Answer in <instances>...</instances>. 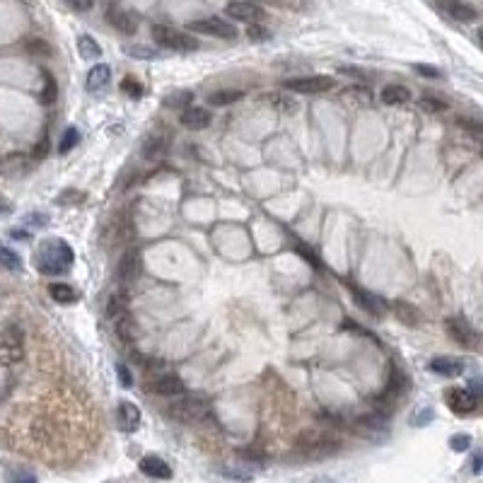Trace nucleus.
<instances>
[{
  "label": "nucleus",
  "mask_w": 483,
  "mask_h": 483,
  "mask_svg": "<svg viewBox=\"0 0 483 483\" xmlns=\"http://www.w3.org/2000/svg\"><path fill=\"white\" fill-rule=\"evenodd\" d=\"M75 261L73 249L63 240H46L36 247L34 252V266L39 273L44 275H63L70 271Z\"/></svg>",
  "instance_id": "obj_1"
},
{
  "label": "nucleus",
  "mask_w": 483,
  "mask_h": 483,
  "mask_svg": "<svg viewBox=\"0 0 483 483\" xmlns=\"http://www.w3.org/2000/svg\"><path fill=\"white\" fill-rule=\"evenodd\" d=\"M170 416L177 418L179 423H186V426H193V423H203L205 418L210 416V401L200 394H186L179 396L177 401L170 404Z\"/></svg>",
  "instance_id": "obj_2"
},
{
  "label": "nucleus",
  "mask_w": 483,
  "mask_h": 483,
  "mask_svg": "<svg viewBox=\"0 0 483 483\" xmlns=\"http://www.w3.org/2000/svg\"><path fill=\"white\" fill-rule=\"evenodd\" d=\"M341 447L339 437L334 435V430H324V428H312L305 430L297 440V449L307 457H327L334 454Z\"/></svg>",
  "instance_id": "obj_3"
},
{
  "label": "nucleus",
  "mask_w": 483,
  "mask_h": 483,
  "mask_svg": "<svg viewBox=\"0 0 483 483\" xmlns=\"http://www.w3.org/2000/svg\"><path fill=\"white\" fill-rule=\"evenodd\" d=\"M153 39L162 48H170V51H179V53H189L198 48V39H193L186 32H179L175 27H167V25H153Z\"/></svg>",
  "instance_id": "obj_4"
},
{
  "label": "nucleus",
  "mask_w": 483,
  "mask_h": 483,
  "mask_svg": "<svg viewBox=\"0 0 483 483\" xmlns=\"http://www.w3.org/2000/svg\"><path fill=\"white\" fill-rule=\"evenodd\" d=\"M189 29L191 32H198V34H205V36H215V39H225V41H235L237 39V27L230 22V20H222L218 15H213V18H203V20H193V22H189Z\"/></svg>",
  "instance_id": "obj_5"
},
{
  "label": "nucleus",
  "mask_w": 483,
  "mask_h": 483,
  "mask_svg": "<svg viewBox=\"0 0 483 483\" xmlns=\"http://www.w3.org/2000/svg\"><path fill=\"white\" fill-rule=\"evenodd\" d=\"M104 20L114 27V29L121 32V34H126V36H133L135 32H138V27H140L138 15H135L131 8H126V5L116 3V0L107 5Z\"/></svg>",
  "instance_id": "obj_6"
},
{
  "label": "nucleus",
  "mask_w": 483,
  "mask_h": 483,
  "mask_svg": "<svg viewBox=\"0 0 483 483\" xmlns=\"http://www.w3.org/2000/svg\"><path fill=\"white\" fill-rule=\"evenodd\" d=\"M25 358V341L22 331L18 327L0 329V362L3 365H15Z\"/></svg>",
  "instance_id": "obj_7"
},
{
  "label": "nucleus",
  "mask_w": 483,
  "mask_h": 483,
  "mask_svg": "<svg viewBox=\"0 0 483 483\" xmlns=\"http://www.w3.org/2000/svg\"><path fill=\"white\" fill-rule=\"evenodd\" d=\"M336 80L329 75H307V78H292L285 80V90L295 92V95H324V92L334 90Z\"/></svg>",
  "instance_id": "obj_8"
},
{
  "label": "nucleus",
  "mask_w": 483,
  "mask_h": 483,
  "mask_svg": "<svg viewBox=\"0 0 483 483\" xmlns=\"http://www.w3.org/2000/svg\"><path fill=\"white\" fill-rule=\"evenodd\" d=\"M225 15L230 20L247 25H261L266 20V10L261 5L252 3V0H232V3L225 5Z\"/></svg>",
  "instance_id": "obj_9"
},
{
  "label": "nucleus",
  "mask_w": 483,
  "mask_h": 483,
  "mask_svg": "<svg viewBox=\"0 0 483 483\" xmlns=\"http://www.w3.org/2000/svg\"><path fill=\"white\" fill-rule=\"evenodd\" d=\"M444 331H447L454 343L464 346V348H476L479 346V334L464 317H447L444 319Z\"/></svg>",
  "instance_id": "obj_10"
},
{
  "label": "nucleus",
  "mask_w": 483,
  "mask_h": 483,
  "mask_svg": "<svg viewBox=\"0 0 483 483\" xmlns=\"http://www.w3.org/2000/svg\"><path fill=\"white\" fill-rule=\"evenodd\" d=\"M444 401H447V406L457 416L474 414V411L479 409V394H474L471 389H466V387H452V389H447V394H444Z\"/></svg>",
  "instance_id": "obj_11"
},
{
  "label": "nucleus",
  "mask_w": 483,
  "mask_h": 483,
  "mask_svg": "<svg viewBox=\"0 0 483 483\" xmlns=\"http://www.w3.org/2000/svg\"><path fill=\"white\" fill-rule=\"evenodd\" d=\"M140 271H143V254H140V249H126V252L121 254V259H118L116 264V275L121 283H131L140 275Z\"/></svg>",
  "instance_id": "obj_12"
},
{
  "label": "nucleus",
  "mask_w": 483,
  "mask_h": 483,
  "mask_svg": "<svg viewBox=\"0 0 483 483\" xmlns=\"http://www.w3.org/2000/svg\"><path fill=\"white\" fill-rule=\"evenodd\" d=\"M440 8H442L444 13L454 20V22L471 25V22H476V20H479V10H476L471 3H466V0H442V3H440Z\"/></svg>",
  "instance_id": "obj_13"
},
{
  "label": "nucleus",
  "mask_w": 483,
  "mask_h": 483,
  "mask_svg": "<svg viewBox=\"0 0 483 483\" xmlns=\"http://www.w3.org/2000/svg\"><path fill=\"white\" fill-rule=\"evenodd\" d=\"M148 389L157 396H182L186 392V384L179 374H160L148 384Z\"/></svg>",
  "instance_id": "obj_14"
},
{
  "label": "nucleus",
  "mask_w": 483,
  "mask_h": 483,
  "mask_svg": "<svg viewBox=\"0 0 483 483\" xmlns=\"http://www.w3.org/2000/svg\"><path fill=\"white\" fill-rule=\"evenodd\" d=\"M116 426L121 433H135L140 426V409L133 401H121L116 409Z\"/></svg>",
  "instance_id": "obj_15"
},
{
  "label": "nucleus",
  "mask_w": 483,
  "mask_h": 483,
  "mask_svg": "<svg viewBox=\"0 0 483 483\" xmlns=\"http://www.w3.org/2000/svg\"><path fill=\"white\" fill-rule=\"evenodd\" d=\"M351 290H353V297H355V302L360 305V309L370 312L372 317H384V312H387V302H384L382 297L374 295V292L360 290V287H355V285H351Z\"/></svg>",
  "instance_id": "obj_16"
},
{
  "label": "nucleus",
  "mask_w": 483,
  "mask_h": 483,
  "mask_svg": "<svg viewBox=\"0 0 483 483\" xmlns=\"http://www.w3.org/2000/svg\"><path fill=\"white\" fill-rule=\"evenodd\" d=\"M138 466L145 476H150V479H160V481L172 479V466L162 457H155V454H145Z\"/></svg>",
  "instance_id": "obj_17"
},
{
  "label": "nucleus",
  "mask_w": 483,
  "mask_h": 483,
  "mask_svg": "<svg viewBox=\"0 0 483 483\" xmlns=\"http://www.w3.org/2000/svg\"><path fill=\"white\" fill-rule=\"evenodd\" d=\"M210 121H213V116H210L208 109H203V107H189V109L182 111V126L189 128V131H203V128L210 126Z\"/></svg>",
  "instance_id": "obj_18"
},
{
  "label": "nucleus",
  "mask_w": 483,
  "mask_h": 483,
  "mask_svg": "<svg viewBox=\"0 0 483 483\" xmlns=\"http://www.w3.org/2000/svg\"><path fill=\"white\" fill-rule=\"evenodd\" d=\"M430 372L442 374V377H459L464 372V362L452 355H440L430 360Z\"/></svg>",
  "instance_id": "obj_19"
},
{
  "label": "nucleus",
  "mask_w": 483,
  "mask_h": 483,
  "mask_svg": "<svg viewBox=\"0 0 483 483\" xmlns=\"http://www.w3.org/2000/svg\"><path fill=\"white\" fill-rule=\"evenodd\" d=\"M406 389H409V377H406L399 367H392L389 379H387V387H384V399H387V401L401 399V396L406 394Z\"/></svg>",
  "instance_id": "obj_20"
},
{
  "label": "nucleus",
  "mask_w": 483,
  "mask_h": 483,
  "mask_svg": "<svg viewBox=\"0 0 483 483\" xmlns=\"http://www.w3.org/2000/svg\"><path fill=\"white\" fill-rule=\"evenodd\" d=\"M109 83H111V68L109 66H104V63H97V66L90 68V73H88V90L90 92L104 90Z\"/></svg>",
  "instance_id": "obj_21"
},
{
  "label": "nucleus",
  "mask_w": 483,
  "mask_h": 483,
  "mask_svg": "<svg viewBox=\"0 0 483 483\" xmlns=\"http://www.w3.org/2000/svg\"><path fill=\"white\" fill-rule=\"evenodd\" d=\"M379 100L389 107H401L411 100V90L404 88V85H387V88L379 92Z\"/></svg>",
  "instance_id": "obj_22"
},
{
  "label": "nucleus",
  "mask_w": 483,
  "mask_h": 483,
  "mask_svg": "<svg viewBox=\"0 0 483 483\" xmlns=\"http://www.w3.org/2000/svg\"><path fill=\"white\" fill-rule=\"evenodd\" d=\"M48 295H51L58 305H75V302H80V292L68 283H51L48 285Z\"/></svg>",
  "instance_id": "obj_23"
},
{
  "label": "nucleus",
  "mask_w": 483,
  "mask_h": 483,
  "mask_svg": "<svg viewBox=\"0 0 483 483\" xmlns=\"http://www.w3.org/2000/svg\"><path fill=\"white\" fill-rule=\"evenodd\" d=\"M114 331H116V336L123 341V343H133L135 336H138V327H135L131 312L123 314V317H118V319H114Z\"/></svg>",
  "instance_id": "obj_24"
},
{
  "label": "nucleus",
  "mask_w": 483,
  "mask_h": 483,
  "mask_svg": "<svg viewBox=\"0 0 483 483\" xmlns=\"http://www.w3.org/2000/svg\"><path fill=\"white\" fill-rule=\"evenodd\" d=\"M167 153V140H162L160 135H150L148 140H145V145H143V157L148 162H157V160H162Z\"/></svg>",
  "instance_id": "obj_25"
},
{
  "label": "nucleus",
  "mask_w": 483,
  "mask_h": 483,
  "mask_svg": "<svg viewBox=\"0 0 483 483\" xmlns=\"http://www.w3.org/2000/svg\"><path fill=\"white\" fill-rule=\"evenodd\" d=\"M123 314H128V295L126 292H114L109 302H107V317L114 322V319L123 317Z\"/></svg>",
  "instance_id": "obj_26"
},
{
  "label": "nucleus",
  "mask_w": 483,
  "mask_h": 483,
  "mask_svg": "<svg viewBox=\"0 0 483 483\" xmlns=\"http://www.w3.org/2000/svg\"><path fill=\"white\" fill-rule=\"evenodd\" d=\"M78 51H80V56H83L85 61H97V58L102 56L100 44H97L90 34H80L78 36Z\"/></svg>",
  "instance_id": "obj_27"
},
{
  "label": "nucleus",
  "mask_w": 483,
  "mask_h": 483,
  "mask_svg": "<svg viewBox=\"0 0 483 483\" xmlns=\"http://www.w3.org/2000/svg\"><path fill=\"white\" fill-rule=\"evenodd\" d=\"M162 102H165L167 109H189V107H191V102H193V92L177 90V92H172V95H167Z\"/></svg>",
  "instance_id": "obj_28"
},
{
  "label": "nucleus",
  "mask_w": 483,
  "mask_h": 483,
  "mask_svg": "<svg viewBox=\"0 0 483 483\" xmlns=\"http://www.w3.org/2000/svg\"><path fill=\"white\" fill-rule=\"evenodd\" d=\"M244 97L242 90H218L213 95H208V104L213 107H227V104H235Z\"/></svg>",
  "instance_id": "obj_29"
},
{
  "label": "nucleus",
  "mask_w": 483,
  "mask_h": 483,
  "mask_svg": "<svg viewBox=\"0 0 483 483\" xmlns=\"http://www.w3.org/2000/svg\"><path fill=\"white\" fill-rule=\"evenodd\" d=\"M123 53H126V56H131V58H140V61H153V58L160 56L155 48L143 46V44H126V46H123Z\"/></svg>",
  "instance_id": "obj_30"
},
{
  "label": "nucleus",
  "mask_w": 483,
  "mask_h": 483,
  "mask_svg": "<svg viewBox=\"0 0 483 483\" xmlns=\"http://www.w3.org/2000/svg\"><path fill=\"white\" fill-rule=\"evenodd\" d=\"M418 104H421V109L428 111V114H440V111L447 109V102L440 100V97H435V95H423Z\"/></svg>",
  "instance_id": "obj_31"
},
{
  "label": "nucleus",
  "mask_w": 483,
  "mask_h": 483,
  "mask_svg": "<svg viewBox=\"0 0 483 483\" xmlns=\"http://www.w3.org/2000/svg\"><path fill=\"white\" fill-rule=\"evenodd\" d=\"M58 97V88H56V80H53V75L44 70V92L39 95V100L44 102V104H53Z\"/></svg>",
  "instance_id": "obj_32"
},
{
  "label": "nucleus",
  "mask_w": 483,
  "mask_h": 483,
  "mask_svg": "<svg viewBox=\"0 0 483 483\" xmlns=\"http://www.w3.org/2000/svg\"><path fill=\"white\" fill-rule=\"evenodd\" d=\"M268 100V104L271 107H275V109H283V111H295V100L292 97H287V95H278V92H273V95H268L266 97Z\"/></svg>",
  "instance_id": "obj_33"
},
{
  "label": "nucleus",
  "mask_w": 483,
  "mask_h": 483,
  "mask_svg": "<svg viewBox=\"0 0 483 483\" xmlns=\"http://www.w3.org/2000/svg\"><path fill=\"white\" fill-rule=\"evenodd\" d=\"M0 264H3L5 268H10V271L22 268V259H20L18 254H15L13 249H8V247H0Z\"/></svg>",
  "instance_id": "obj_34"
},
{
  "label": "nucleus",
  "mask_w": 483,
  "mask_h": 483,
  "mask_svg": "<svg viewBox=\"0 0 483 483\" xmlns=\"http://www.w3.org/2000/svg\"><path fill=\"white\" fill-rule=\"evenodd\" d=\"M78 140H80V133H78V128H68L66 133H63V138H61V143H58V153L61 155H68L70 150L78 145Z\"/></svg>",
  "instance_id": "obj_35"
},
{
  "label": "nucleus",
  "mask_w": 483,
  "mask_h": 483,
  "mask_svg": "<svg viewBox=\"0 0 483 483\" xmlns=\"http://www.w3.org/2000/svg\"><path fill=\"white\" fill-rule=\"evenodd\" d=\"M121 90L126 92L131 100H140V97H143V85H140L138 80L133 78V75H126V78H123Z\"/></svg>",
  "instance_id": "obj_36"
},
{
  "label": "nucleus",
  "mask_w": 483,
  "mask_h": 483,
  "mask_svg": "<svg viewBox=\"0 0 483 483\" xmlns=\"http://www.w3.org/2000/svg\"><path fill=\"white\" fill-rule=\"evenodd\" d=\"M394 309L399 312V319H401V322L411 324V327H414V324H418V312H416V309L411 307V305H404V302H396Z\"/></svg>",
  "instance_id": "obj_37"
},
{
  "label": "nucleus",
  "mask_w": 483,
  "mask_h": 483,
  "mask_svg": "<svg viewBox=\"0 0 483 483\" xmlns=\"http://www.w3.org/2000/svg\"><path fill=\"white\" fill-rule=\"evenodd\" d=\"M27 51L34 56H51V46L44 39H27Z\"/></svg>",
  "instance_id": "obj_38"
},
{
  "label": "nucleus",
  "mask_w": 483,
  "mask_h": 483,
  "mask_svg": "<svg viewBox=\"0 0 483 483\" xmlns=\"http://www.w3.org/2000/svg\"><path fill=\"white\" fill-rule=\"evenodd\" d=\"M247 36L252 41H266V39H271V32L266 29L264 25H249L247 27Z\"/></svg>",
  "instance_id": "obj_39"
},
{
  "label": "nucleus",
  "mask_w": 483,
  "mask_h": 483,
  "mask_svg": "<svg viewBox=\"0 0 483 483\" xmlns=\"http://www.w3.org/2000/svg\"><path fill=\"white\" fill-rule=\"evenodd\" d=\"M449 447L454 449V452H466V449L471 447V435H454L452 440H449Z\"/></svg>",
  "instance_id": "obj_40"
},
{
  "label": "nucleus",
  "mask_w": 483,
  "mask_h": 483,
  "mask_svg": "<svg viewBox=\"0 0 483 483\" xmlns=\"http://www.w3.org/2000/svg\"><path fill=\"white\" fill-rule=\"evenodd\" d=\"M13 483H36V476L32 471H15Z\"/></svg>",
  "instance_id": "obj_41"
},
{
  "label": "nucleus",
  "mask_w": 483,
  "mask_h": 483,
  "mask_svg": "<svg viewBox=\"0 0 483 483\" xmlns=\"http://www.w3.org/2000/svg\"><path fill=\"white\" fill-rule=\"evenodd\" d=\"M297 252L302 254V259H305V261H309L314 266V268H322V261H319L317 257H314V252L312 249H305V247H297Z\"/></svg>",
  "instance_id": "obj_42"
},
{
  "label": "nucleus",
  "mask_w": 483,
  "mask_h": 483,
  "mask_svg": "<svg viewBox=\"0 0 483 483\" xmlns=\"http://www.w3.org/2000/svg\"><path fill=\"white\" fill-rule=\"evenodd\" d=\"M66 3L70 5L73 10H78V13H88V10H92V0H66Z\"/></svg>",
  "instance_id": "obj_43"
},
{
  "label": "nucleus",
  "mask_w": 483,
  "mask_h": 483,
  "mask_svg": "<svg viewBox=\"0 0 483 483\" xmlns=\"http://www.w3.org/2000/svg\"><path fill=\"white\" fill-rule=\"evenodd\" d=\"M116 370H118V377H121V384H123V387H131V384H133L131 370H128L126 365H116Z\"/></svg>",
  "instance_id": "obj_44"
},
{
  "label": "nucleus",
  "mask_w": 483,
  "mask_h": 483,
  "mask_svg": "<svg viewBox=\"0 0 483 483\" xmlns=\"http://www.w3.org/2000/svg\"><path fill=\"white\" fill-rule=\"evenodd\" d=\"M416 73L418 75H426V78H440V70L437 68H430V66H416Z\"/></svg>",
  "instance_id": "obj_45"
},
{
  "label": "nucleus",
  "mask_w": 483,
  "mask_h": 483,
  "mask_svg": "<svg viewBox=\"0 0 483 483\" xmlns=\"http://www.w3.org/2000/svg\"><path fill=\"white\" fill-rule=\"evenodd\" d=\"M264 3L275 5V8H292V5H295V0H264Z\"/></svg>",
  "instance_id": "obj_46"
},
{
  "label": "nucleus",
  "mask_w": 483,
  "mask_h": 483,
  "mask_svg": "<svg viewBox=\"0 0 483 483\" xmlns=\"http://www.w3.org/2000/svg\"><path fill=\"white\" fill-rule=\"evenodd\" d=\"M10 210H13V205H10L3 196H0V213H10Z\"/></svg>",
  "instance_id": "obj_47"
},
{
  "label": "nucleus",
  "mask_w": 483,
  "mask_h": 483,
  "mask_svg": "<svg viewBox=\"0 0 483 483\" xmlns=\"http://www.w3.org/2000/svg\"><path fill=\"white\" fill-rule=\"evenodd\" d=\"M474 474H481V454L474 457Z\"/></svg>",
  "instance_id": "obj_48"
}]
</instances>
